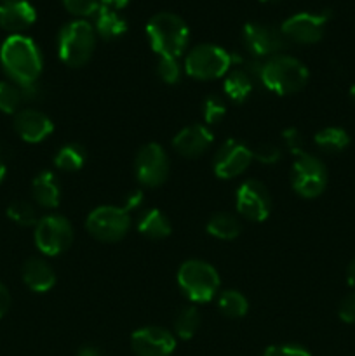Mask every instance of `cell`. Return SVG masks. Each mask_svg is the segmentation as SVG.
<instances>
[{
    "mask_svg": "<svg viewBox=\"0 0 355 356\" xmlns=\"http://www.w3.org/2000/svg\"><path fill=\"white\" fill-rule=\"evenodd\" d=\"M23 104L21 87L10 80L0 82V111L6 115H16Z\"/></svg>",
    "mask_w": 355,
    "mask_h": 356,
    "instance_id": "30",
    "label": "cell"
},
{
    "mask_svg": "<svg viewBox=\"0 0 355 356\" xmlns=\"http://www.w3.org/2000/svg\"><path fill=\"white\" fill-rule=\"evenodd\" d=\"M202 115H204L205 125H216L225 118L226 115V104L225 101L219 96H207L204 99V104H202Z\"/></svg>",
    "mask_w": 355,
    "mask_h": 356,
    "instance_id": "32",
    "label": "cell"
},
{
    "mask_svg": "<svg viewBox=\"0 0 355 356\" xmlns=\"http://www.w3.org/2000/svg\"><path fill=\"white\" fill-rule=\"evenodd\" d=\"M348 94H350V99H352V103L355 104V86H352V87H350V92H348Z\"/></svg>",
    "mask_w": 355,
    "mask_h": 356,
    "instance_id": "45",
    "label": "cell"
},
{
    "mask_svg": "<svg viewBox=\"0 0 355 356\" xmlns=\"http://www.w3.org/2000/svg\"><path fill=\"white\" fill-rule=\"evenodd\" d=\"M73 236H75V232H73L72 222L59 214L45 216L38 219L35 225V245L44 256L54 257L66 252L72 247Z\"/></svg>",
    "mask_w": 355,
    "mask_h": 356,
    "instance_id": "9",
    "label": "cell"
},
{
    "mask_svg": "<svg viewBox=\"0 0 355 356\" xmlns=\"http://www.w3.org/2000/svg\"><path fill=\"white\" fill-rule=\"evenodd\" d=\"M263 356H312L306 348L299 344H275L265 350Z\"/></svg>",
    "mask_w": 355,
    "mask_h": 356,
    "instance_id": "35",
    "label": "cell"
},
{
    "mask_svg": "<svg viewBox=\"0 0 355 356\" xmlns=\"http://www.w3.org/2000/svg\"><path fill=\"white\" fill-rule=\"evenodd\" d=\"M219 275L214 266L200 259L184 261L178 270V285L190 302H209L219 291Z\"/></svg>",
    "mask_w": 355,
    "mask_h": 356,
    "instance_id": "5",
    "label": "cell"
},
{
    "mask_svg": "<svg viewBox=\"0 0 355 356\" xmlns=\"http://www.w3.org/2000/svg\"><path fill=\"white\" fill-rule=\"evenodd\" d=\"M77 356H106V355H104L103 351L96 346H84Z\"/></svg>",
    "mask_w": 355,
    "mask_h": 356,
    "instance_id": "42",
    "label": "cell"
},
{
    "mask_svg": "<svg viewBox=\"0 0 355 356\" xmlns=\"http://www.w3.org/2000/svg\"><path fill=\"white\" fill-rule=\"evenodd\" d=\"M202 316L195 306H187V308L181 309L176 316V322H174V332L180 339L188 341L197 334V330L200 329Z\"/></svg>",
    "mask_w": 355,
    "mask_h": 356,
    "instance_id": "28",
    "label": "cell"
},
{
    "mask_svg": "<svg viewBox=\"0 0 355 356\" xmlns=\"http://www.w3.org/2000/svg\"><path fill=\"white\" fill-rule=\"evenodd\" d=\"M131 348L136 356H171L176 350V336L162 327H143L132 332Z\"/></svg>",
    "mask_w": 355,
    "mask_h": 356,
    "instance_id": "15",
    "label": "cell"
},
{
    "mask_svg": "<svg viewBox=\"0 0 355 356\" xmlns=\"http://www.w3.org/2000/svg\"><path fill=\"white\" fill-rule=\"evenodd\" d=\"M7 218L17 226H23V228H30L38 222L37 218V209L33 207V204L26 200H14L10 202L9 207H7Z\"/></svg>",
    "mask_w": 355,
    "mask_h": 356,
    "instance_id": "29",
    "label": "cell"
},
{
    "mask_svg": "<svg viewBox=\"0 0 355 356\" xmlns=\"http://www.w3.org/2000/svg\"><path fill=\"white\" fill-rule=\"evenodd\" d=\"M6 172H7V169H6V163H3L2 156H0V184H2L3 177H6Z\"/></svg>",
    "mask_w": 355,
    "mask_h": 356,
    "instance_id": "44",
    "label": "cell"
},
{
    "mask_svg": "<svg viewBox=\"0 0 355 356\" xmlns=\"http://www.w3.org/2000/svg\"><path fill=\"white\" fill-rule=\"evenodd\" d=\"M31 197L42 209H56L61 204V186L51 170H42L31 181Z\"/></svg>",
    "mask_w": 355,
    "mask_h": 356,
    "instance_id": "20",
    "label": "cell"
},
{
    "mask_svg": "<svg viewBox=\"0 0 355 356\" xmlns=\"http://www.w3.org/2000/svg\"><path fill=\"white\" fill-rule=\"evenodd\" d=\"M254 83H256V80L244 70L242 65H239L233 66V68L225 75L223 90H225L226 97H228L232 103L242 104L246 103V101L249 99L251 94H253Z\"/></svg>",
    "mask_w": 355,
    "mask_h": 356,
    "instance_id": "21",
    "label": "cell"
},
{
    "mask_svg": "<svg viewBox=\"0 0 355 356\" xmlns=\"http://www.w3.org/2000/svg\"><path fill=\"white\" fill-rule=\"evenodd\" d=\"M233 66V54L216 44H198L184 58V72L191 79L216 80L225 76Z\"/></svg>",
    "mask_w": 355,
    "mask_h": 356,
    "instance_id": "6",
    "label": "cell"
},
{
    "mask_svg": "<svg viewBox=\"0 0 355 356\" xmlns=\"http://www.w3.org/2000/svg\"><path fill=\"white\" fill-rule=\"evenodd\" d=\"M347 282H348V285H350V287L355 291V259H352V263L348 264Z\"/></svg>",
    "mask_w": 355,
    "mask_h": 356,
    "instance_id": "43",
    "label": "cell"
},
{
    "mask_svg": "<svg viewBox=\"0 0 355 356\" xmlns=\"http://www.w3.org/2000/svg\"><path fill=\"white\" fill-rule=\"evenodd\" d=\"M94 30L103 40H117L127 31V21L117 10L100 7L94 19Z\"/></svg>",
    "mask_w": 355,
    "mask_h": 356,
    "instance_id": "22",
    "label": "cell"
},
{
    "mask_svg": "<svg viewBox=\"0 0 355 356\" xmlns=\"http://www.w3.org/2000/svg\"><path fill=\"white\" fill-rule=\"evenodd\" d=\"M19 87H21V96H23V103H35V101L42 99V96H44V89H42L38 82L26 83V86H19Z\"/></svg>",
    "mask_w": 355,
    "mask_h": 356,
    "instance_id": "38",
    "label": "cell"
},
{
    "mask_svg": "<svg viewBox=\"0 0 355 356\" xmlns=\"http://www.w3.org/2000/svg\"><path fill=\"white\" fill-rule=\"evenodd\" d=\"M253 162V149L239 139H228L216 152L212 169L219 179H233L242 176Z\"/></svg>",
    "mask_w": 355,
    "mask_h": 356,
    "instance_id": "14",
    "label": "cell"
},
{
    "mask_svg": "<svg viewBox=\"0 0 355 356\" xmlns=\"http://www.w3.org/2000/svg\"><path fill=\"white\" fill-rule=\"evenodd\" d=\"M129 3V0H100V6L104 7V9H111V10H122L125 9Z\"/></svg>",
    "mask_w": 355,
    "mask_h": 356,
    "instance_id": "41",
    "label": "cell"
},
{
    "mask_svg": "<svg viewBox=\"0 0 355 356\" xmlns=\"http://www.w3.org/2000/svg\"><path fill=\"white\" fill-rule=\"evenodd\" d=\"M10 301H13V299H10L9 291H7L6 285L0 282V318H2L7 312H9Z\"/></svg>",
    "mask_w": 355,
    "mask_h": 356,
    "instance_id": "39",
    "label": "cell"
},
{
    "mask_svg": "<svg viewBox=\"0 0 355 356\" xmlns=\"http://www.w3.org/2000/svg\"><path fill=\"white\" fill-rule=\"evenodd\" d=\"M281 159V148L271 145V143H263V145L258 146L256 149H253V160H258V162L263 163V165H274V163H277Z\"/></svg>",
    "mask_w": 355,
    "mask_h": 356,
    "instance_id": "34",
    "label": "cell"
},
{
    "mask_svg": "<svg viewBox=\"0 0 355 356\" xmlns=\"http://www.w3.org/2000/svg\"><path fill=\"white\" fill-rule=\"evenodd\" d=\"M2 2H19V0H2Z\"/></svg>",
    "mask_w": 355,
    "mask_h": 356,
    "instance_id": "46",
    "label": "cell"
},
{
    "mask_svg": "<svg viewBox=\"0 0 355 356\" xmlns=\"http://www.w3.org/2000/svg\"><path fill=\"white\" fill-rule=\"evenodd\" d=\"M21 277H23L24 285L31 292H37V294L49 292L56 284L54 270H52V266L47 261L40 259V257H30L23 264Z\"/></svg>",
    "mask_w": 355,
    "mask_h": 356,
    "instance_id": "19",
    "label": "cell"
},
{
    "mask_svg": "<svg viewBox=\"0 0 355 356\" xmlns=\"http://www.w3.org/2000/svg\"><path fill=\"white\" fill-rule=\"evenodd\" d=\"M141 204H143V193H141V191H132V193L127 197V202H125L124 209H125V211L131 212L132 209L139 207Z\"/></svg>",
    "mask_w": 355,
    "mask_h": 356,
    "instance_id": "40",
    "label": "cell"
},
{
    "mask_svg": "<svg viewBox=\"0 0 355 356\" xmlns=\"http://www.w3.org/2000/svg\"><path fill=\"white\" fill-rule=\"evenodd\" d=\"M155 72H157V76H159L164 83L174 86V83L180 82V79H181L180 59L169 58V56H159Z\"/></svg>",
    "mask_w": 355,
    "mask_h": 356,
    "instance_id": "31",
    "label": "cell"
},
{
    "mask_svg": "<svg viewBox=\"0 0 355 356\" xmlns=\"http://www.w3.org/2000/svg\"><path fill=\"white\" fill-rule=\"evenodd\" d=\"M308 79V68L299 59L287 54H277L263 61L260 82L270 92L278 96H291L305 89Z\"/></svg>",
    "mask_w": 355,
    "mask_h": 356,
    "instance_id": "3",
    "label": "cell"
},
{
    "mask_svg": "<svg viewBox=\"0 0 355 356\" xmlns=\"http://www.w3.org/2000/svg\"><path fill=\"white\" fill-rule=\"evenodd\" d=\"M146 37L159 56L180 58L188 47L190 30L181 16L174 13H157L146 23Z\"/></svg>",
    "mask_w": 355,
    "mask_h": 356,
    "instance_id": "2",
    "label": "cell"
},
{
    "mask_svg": "<svg viewBox=\"0 0 355 356\" xmlns=\"http://www.w3.org/2000/svg\"><path fill=\"white\" fill-rule=\"evenodd\" d=\"M242 40L247 51L256 59L271 58L289 47V40L281 28L265 23H247L242 30Z\"/></svg>",
    "mask_w": 355,
    "mask_h": 356,
    "instance_id": "11",
    "label": "cell"
},
{
    "mask_svg": "<svg viewBox=\"0 0 355 356\" xmlns=\"http://www.w3.org/2000/svg\"><path fill=\"white\" fill-rule=\"evenodd\" d=\"M171 163L166 149L157 143H148L139 148L134 160V172L139 184L145 188H159L169 177Z\"/></svg>",
    "mask_w": 355,
    "mask_h": 356,
    "instance_id": "10",
    "label": "cell"
},
{
    "mask_svg": "<svg viewBox=\"0 0 355 356\" xmlns=\"http://www.w3.org/2000/svg\"><path fill=\"white\" fill-rule=\"evenodd\" d=\"M138 232L150 240H164L171 235L173 226L167 216L159 209H148L138 221Z\"/></svg>",
    "mask_w": 355,
    "mask_h": 356,
    "instance_id": "23",
    "label": "cell"
},
{
    "mask_svg": "<svg viewBox=\"0 0 355 356\" xmlns=\"http://www.w3.org/2000/svg\"><path fill=\"white\" fill-rule=\"evenodd\" d=\"M218 308L226 318H242L249 312V301L239 291H225L218 298Z\"/></svg>",
    "mask_w": 355,
    "mask_h": 356,
    "instance_id": "27",
    "label": "cell"
},
{
    "mask_svg": "<svg viewBox=\"0 0 355 356\" xmlns=\"http://www.w3.org/2000/svg\"><path fill=\"white\" fill-rule=\"evenodd\" d=\"M291 184L299 197H320L327 186V169L322 160L308 152L296 153L291 170Z\"/></svg>",
    "mask_w": 355,
    "mask_h": 356,
    "instance_id": "8",
    "label": "cell"
},
{
    "mask_svg": "<svg viewBox=\"0 0 355 356\" xmlns=\"http://www.w3.org/2000/svg\"><path fill=\"white\" fill-rule=\"evenodd\" d=\"M0 65L10 82L17 86L38 82L42 73V54L30 37L10 35L0 47Z\"/></svg>",
    "mask_w": 355,
    "mask_h": 356,
    "instance_id": "1",
    "label": "cell"
},
{
    "mask_svg": "<svg viewBox=\"0 0 355 356\" xmlns=\"http://www.w3.org/2000/svg\"><path fill=\"white\" fill-rule=\"evenodd\" d=\"M86 160L87 153L84 146L77 145V143H68V145L61 146L54 155V165L63 172H77L86 165Z\"/></svg>",
    "mask_w": 355,
    "mask_h": 356,
    "instance_id": "25",
    "label": "cell"
},
{
    "mask_svg": "<svg viewBox=\"0 0 355 356\" xmlns=\"http://www.w3.org/2000/svg\"><path fill=\"white\" fill-rule=\"evenodd\" d=\"M37 19V10L28 0L0 3V28L10 35H21Z\"/></svg>",
    "mask_w": 355,
    "mask_h": 356,
    "instance_id": "18",
    "label": "cell"
},
{
    "mask_svg": "<svg viewBox=\"0 0 355 356\" xmlns=\"http://www.w3.org/2000/svg\"><path fill=\"white\" fill-rule=\"evenodd\" d=\"M235 205L244 219L253 222H263L267 221L271 212L270 191L260 181L247 179L237 190Z\"/></svg>",
    "mask_w": 355,
    "mask_h": 356,
    "instance_id": "13",
    "label": "cell"
},
{
    "mask_svg": "<svg viewBox=\"0 0 355 356\" xmlns=\"http://www.w3.org/2000/svg\"><path fill=\"white\" fill-rule=\"evenodd\" d=\"M205 229H207V233L212 238L226 240L228 242V240H235L240 235L242 225H240V221L235 216L228 214V212H216L207 221Z\"/></svg>",
    "mask_w": 355,
    "mask_h": 356,
    "instance_id": "24",
    "label": "cell"
},
{
    "mask_svg": "<svg viewBox=\"0 0 355 356\" xmlns=\"http://www.w3.org/2000/svg\"><path fill=\"white\" fill-rule=\"evenodd\" d=\"M338 316L345 323H355V291L345 296L338 306Z\"/></svg>",
    "mask_w": 355,
    "mask_h": 356,
    "instance_id": "37",
    "label": "cell"
},
{
    "mask_svg": "<svg viewBox=\"0 0 355 356\" xmlns=\"http://www.w3.org/2000/svg\"><path fill=\"white\" fill-rule=\"evenodd\" d=\"M214 136L207 125L191 124L181 129L173 139V148L184 159H198L212 146Z\"/></svg>",
    "mask_w": 355,
    "mask_h": 356,
    "instance_id": "17",
    "label": "cell"
},
{
    "mask_svg": "<svg viewBox=\"0 0 355 356\" xmlns=\"http://www.w3.org/2000/svg\"><path fill=\"white\" fill-rule=\"evenodd\" d=\"M261 2H277V0H261Z\"/></svg>",
    "mask_w": 355,
    "mask_h": 356,
    "instance_id": "47",
    "label": "cell"
},
{
    "mask_svg": "<svg viewBox=\"0 0 355 356\" xmlns=\"http://www.w3.org/2000/svg\"><path fill=\"white\" fill-rule=\"evenodd\" d=\"M14 131L23 141L37 145L47 139L54 131L51 118L35 108H23L14 115Z\"/></svg>",
    "mask_w": 355,
    "mask_h": 356,
    "instance_id": "16",
    "label": "cell"
},
{
    "mask_svg": "<svg viewBox=\"0 0 355 356\" xmlns=\"http://www.w3.org/2000/svg\"><path fill=\"white\" fill-rule=\"evenodd\" d=\"M315 145L324 153H341L350 145V136L341 127H326L315 134Z\"/></svg>",
    "mask_w": 355,
    "mask_h": 356,
    "instance_id": "26",
    "label": "cell"
},
{
    "mask_svg": "<svg viewBox=\"0 0 355 356\" xmlns=\"http://www.w3.org/2000/svg\"><path fill=\"white\" fill-rule=\"evenodd\" d=\"M282 141H284L285 148H287L292 155H296V153L299 152H305V139H303L301 132H299L298 129H285V131L282 132Z\"/></svg>",
    "mask_w": 355,
    "mask_h": 356,
    "instance_id": "36",
    "label": "cell"
},
{
    "mask_svg": "<svg viewBox=\"0 0 355 356\" xmlns=\"http://www.w3.org/2000/svg\"><path fill=\"white\" fill-rule=\"evenodd\" d=\"M96 38V30L89 21H70L59 30L58 35L59 59L70 68H80L93 58Z\"/></svg>",
    "mask_w": 355,
    "mask_h": 356,
    "instance_id": "4",
    "label": "cell"
},
{
    "mask_svg": "<svg viewBox=\"0 0 355 356\" xmlns=\"http://www.w3.org/2000/svg\"><path fill=\"white\" fill-rule=\"evenodd\" d=\"M131 212L125 211L124 207H115V205H101L94 209L86 219L87 233L104 243L124 240L131 229Z\"/></svg>",
    "mask_w": 355,
    "mask_h": 356,
    "instance_id": "7",
    "label": "cell"
},
{
    "mask_svg": "<svg viewBox=\"0 0 355 356\" xmlns=\"http://www.w3.org/2000/svg\"><path fill=\"white\" fill-rule=\"evenodd\" d=\"M327 21H329V13H298L281 24V31L289 44L294 42V44L312 45L322 40Z\"/></svg>",
    "mask_w": 355,
    "mask_h": 356,
    "instance_id": "12",
    "label": "cell"
},
{
    "mask_svg": "<svg viewBox=\"0 0 355 356\" xmlns=\"http://www.w3.org/2000/svg\"><path fill=\"white\" fill-rule=\"evenodd\" d=\"M65 9L77 17L96 16L100 10V0H61Z\"/></svg>",
    "mask_w": 355,
    "mask_h": 356,
    "instance_id": "33",
    "label": "cell"
}]
</instances>
